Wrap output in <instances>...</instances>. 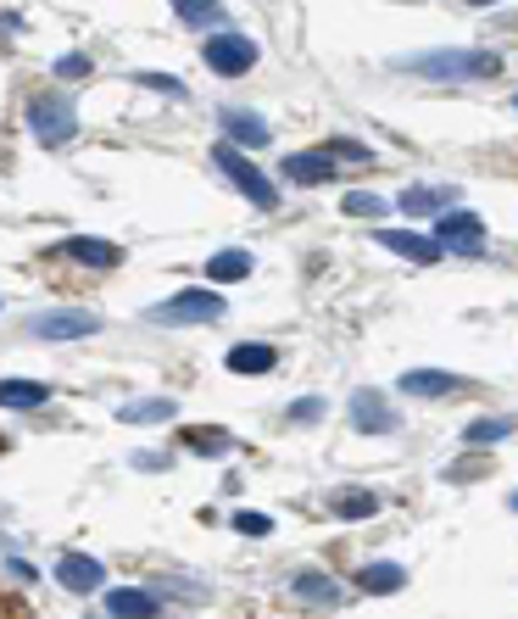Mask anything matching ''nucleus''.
<instances>
[{"mask_svg":"<svg viewBox=\"0 0 518 619\" xmlns=\"http://www.w3.org/2000/svg\"><path fill=\"white\" fill-rule=\"evenodd\" d=\"M345 413H352V424H357L363 435H396V430H401V413H396L379 391H357Z\"/></svg>","mask_w":518,"mask_h":619,"instance_id":"8","label":"nucleus"},{"mask_svg":"<svg viewBox=\"0 0 518 619\" xmlns=\"http://www.w3.org/2000/svg\"><path fill=\"white\" fill-rule=\"evenodd\" d=\"M179 447H190L196 458H223V453L234 447V435L218 430V424H185V430H179Z\"/></svg>","mask_w":518,"mask_h":619,"instance_id":"18","label":"nucleus"},{"mask_svg":"<svg viewBox=\"0 0 518 619\" xmlns=\"http://www.w3.org/2000/svg\"><path fill=\"white\" fill-rule=\"evenodd\" d=\"M290 586H296L301 602H318V608H334V602H340V586H334L329 575H318V569H301Z\"/></svg>","mask_w":518,"mask_h":619,"instance_id":"23","label":"nucleus"},{"mask_svg":"<svg viewBox=\"0 0 518 619\" xmlns=\"http://www.w3.org/2000/svg\"><path fill=\"white\" fill-rule=\"evenodd\" d=\"M173 12H179V23H190V29H223L229 23V12L218 7V0H173Z\"/></svg>","mask_w":518,"mask_h":619,"instance_id":"22","label":"nucleus"},{"mask_svg":"<svg viewBox=\"0 0 518 619\" xmlns=\"http://www.w3.org/2000/svg\"><path fill=\"white\" fill-rule=\"evenodd\" d=\"M173 413H179V402H167V397H145V402H123L118 408L123 424H167Z\"/></svg>","mask_w":518,"mask_h":619,"instance_id":"21","label":"nucleus"},{"mask_svg":"<svg viewBox=\"0 0 518 619\" xmlns=\"http://www.w3.org/2000/svg\"><path fill=\"white\" fill-rule=\"evenodd\" d=\"M513 508H518V497H513Z\"/></svg>","mask_w":518,"mask_h":619,"instance_id":"35","label":"nucleus"},{"mask_svg":"<svg viewBox=\"0 0 518 619\" xmlns=\"http://www.w3.org/2000/svg\"><path fill=\"white\" fill-rule=\"evenodd\" d=\"M7 569H12V575H18V580H34V569H29V564H23V558H12V553H7Z\"/></svg>","mask_w":518,"mask_h":619,"instance_id":"33","label":"nucleus"},{"mask_svg":"<svg viewBox=\"0 0 518 619\" xmlns=\"http://www.w3.org/2000/svg\"><path fill=\"white\" fill-rule=\"evenodd\" d=\"M329 508H334L340 519H368V513H379V497H374V491H357V486H345V491L329 497Z\"/></svg>","mask_w":518,"mask_h":619,"instance_id":"24","label":"nucleus"},{"mask_svg":"<svg viewBox=\"0 0 518 619\" xmlns=\"http://www.w3.org/2000/svg\"><path fill=\"white\" fill-rule=\"evenodd\" d=\"M507 435H513V419H474V424L463 430L469 447H491V441H507Z\"/></svg>","mask_w":518,"mask_h":619,"instance_id":"27","label":"nucleus"},{"mask_svg":"<svg viewBox=\"0 0 518 619\" xmlns=\"http://www.w3.org/2000/svg\"><path fill=\"white\" fill-rule=\"evenodd\" d=\"M318 413H323V402H318V397H301V402L290 408V419H296V424H312Z\"/></svg>","mask_w":518,"mask_h":619,"instance_id":"31","label":"nucleus"},{"mask_svg":"<svg viewBox=\"0 0 518 619\" xmlns=\"http://www.w3.org/2000/svg\"><path fill=\"white\" fill-rule=\"evenodd\" d=\"M29 129H34L45 145H67V140L78 134V112H73V101H67V96L45 90V96H34V101H29Z\"/></svg>","mask_w":518,"mask_h":619,"instance_id":"3","label":"nucleus"},{"mask_svg":"<svg viewBox=\"0 0 518 619\" xmlns=\"http://www.w3.org/2000/svg\"><path fill=\"white\" fill-rule=\"evenodd\" d=\"M396 67L418 73V78H441V84H463V78H491L502 73V56L496 51H463V45H447V51H423V56H401Z\"/></svg>","mask_w":518,"mask_h":619,"instance_id":"1","label":"nucleus"},{"mask_svg":"<svg viewBox=\"0 0 518 619\" xmlns=\"http://www.w3.org/2000/svg\"><path fill=\"white\" fill-rule=\"evenodd\" d=\"M201 56H207V67L212 73H223V78H240V73H251L256 67V40H245V34H212L207 45H201Z\"/></svg>","mask_w":518,"mask_h":619,"instance_id":"5","label":"nucleus"},{"mask_svg":"<svg viewBox=\"0 0 518 619\" xmlns=\"http://www.w3.org/2000/svg\"><path fill=\"white\" fill-rule=\"evenodd\" d=\"M379 246L407 257V262H418V269H436V262L447 257V246L436 235H412V229H379Z\"/></svg>","mask_w":518,"mask_h":619,"instance_id":"9","label":"nucleus"},{"mask_svg":"<svg viewBox=\"0 0 518 619\" xmlns=\"http://www.w3.org/2000/svg\"><path fill=\"white\" fill-rule=\"evenodd\" d=\"M401 580H407L401 564H363L357 569V591H368V597H390V591H401Z\"/></svg>","mask_w":518,"mask_h":619,"instance_id":"19","label":"nucleus"},{"mask_svg":"<svg viewBox=\"0 0 518 619\" xmlns=\"http://www.w3.org/2000/svg\"><path fill=\"white\" fill-rule=\"evenodd\" d=\"M436 240H441L447 251L480 257V251H485V224H480V213H469V207H447V213L436 218Z\"/></svg>","mask_w":518,"mask_h":619,"instance_id":"6","label":"nucleus"},{"mask_svg":"<svg viewBox=\"0 0 518 619\" xmlns=\"http://www.w3.org/2000/svg\"><path fill=\"white\" fill-rule=\"evenodd\" d=\"M101 608H107L112 619H145V613H156V608H162V597H156V591H145V586H112V591L101 597Z\"/></svg>","mask_w":518,"mask_h":619,"instance_id":"13","label":"nucleus"},{"mask_svg":"<svg viewBox=\"0 0 518 619\" xmlns=\"http://www.w3.org/2000/svg\"><path fill=\"white\" fill-rule=\"evenodd\" d=\"M223 363H229V374H268L279 363V351L268 340H240V346H229Z\"/></svg>","mask_w":518,"mask_h":619,"instance_id":"17","label":"nucleus"},{"mask_svg":"<svg viewBox=\"0 0 518 619\" xmlns=\"http://www.w3.org/2000/svg\"><path fill=\"white\" fill-rule=\"evenodd\" d=\"M0 402H7V408H40V402H51V391L40 385V380H7V385H0Z\"/></svg>","mask_w":518,"mask_h":619,"instance_id":"25","label":"nucleus"},{"mask_svg":"<svg viewBox=\"0 0 518 619\" xmlns=\"http://www.w3.org/2000/svg\"><path fill=\"white\" fill-rule=\"evenodd\" d=\"M396 391H401V397H418V402H436V397L463 391V380H458V374H441V369H407V374L396 380Z\"/></svg>","mask_w":518,"mask_h":619,"instance_id":"12","label":"nucleus"},{"mask_svg":"<svg viewBox=\"0 0 518 619\" xmlns=\"http://www.w3.org/2000/svg\"><path fill=\"white\" fill-rule=\"evenodd\" d=\"M62 257L84 262V269H118V262H123V251H118L112 240H96V235H73V240H62Z\"/></svg>","mask_w":518,"mask_h":619,"instance_id":"14","label":"nucleus"},{"mask_svg":"<svg viewBox=\"0 0 518 619\" xmlns=\"http://www.w3.org/2000/svg\"><path fill=\"white\" fill-rule=\"evenodd\" d=\"M251 251H240V246H229V251H218L212 262H207V274L218 280V285H240V280H251Z\"/></svg>","mask_w":518,"mask_h":619,"instance_id":"20","label":"nucleus"},{"mask_svg":"<svg viewBox=\"0 0 518 619\" xmlns=\"http://www.w3.org/2000/svg\"><path fill=\"white\" fill-rule=\"evenodd\" d=\"M345 218H385L390 213V202L385 196H374V191H345Z\"/></svg>","mask_w":518,"mask_h":619,"instance_id":"26","label":"nucleus"},{"mask_svg":"<svg viewBox=\"0 0 518 619\" xmlns=\"http://www.w3.org/2000/svg\"><path fill=\"white\" fill-rule=\"evenodd\" d=\"M56 73H62V78H78V73H90V62H84V56H62Z\"/></svg>","mask_w":518,"mask_h":619,"instance_id":"32","label":"nucleus"},{"mask_svg":"<svg viewBox=\"0 0 518 619\" xmlns=\"http://www.w3.org/2000/svg\"><path fill=\"white\" fill-rule=\"evenodd\" d=\"M212 162H218V173H223V180H229V185H234V191H240L251 207H263V213H268V207L279 202L274 180H268L263 167H251V162L240 156V145H234V140H223V145L212 151Z\"/></svg>","mask_w":518,"mask_h":619,"instance_id":"2","label":"nucleus"},{"mask_svg":"<svg viewBox=\"0 0 518 619\" xmlns=\"http://www.w3.org/2000/svg\"><path fill=\"white\" fill-rule=\"evenodd\" d=\"M134 84H140V90H156V96H185V84L179 78H173V73H134Z\"/></svg>","mask_w":518,"mask_h":619,"instance_id":"28","label":"nucleus"},{"mask_svg":"<svg viewBox=\"0 0 518 619\" xmlns=\"http://www.w3.org/2000/svg\"><path fill=\"white\" fill-rule=\"evenodd\" d=\"M234 530H240V536H268L274 519L268 513H234Z\"/></svg>","mask_w":518,"mask_h":619,"instance_id":"29","label":"nucleus"},{"mask_svg":"<svg viewBox=\"0 0 518 619\" xmlns=\"http://www.w3.org/2000/svg\"><path fill=\"white\" fill-rule=\"evenodd\" d=\"M96 329H101L96 313H40V318H29L34 340H90Z\"/></svg>","mask_w":518,"mask_h":619,"instance_id":"7","label":"nucleus"},{"mask_svg":"<svg viewBox=\"0 0 518 619\" xmlns=\"http://www.w3.org/2000/svg\"><path fill=\"white\" fill-rule=\"evenodd\" d=\"M469 7H496V0H469Z\"/></svg>","mask_w":518,"mask_h":619,"instance_id":"34","label":"nucleus"},{"mask_svg":"<svg viewBox=\"0 0 518 619\" xmlns=\"http://www.w3.org/2000/svg\"><path fill=\"white\" fill-rule=\"evenodd\" d=\"M56 580H62L73 597H84V591H96V586L107 580V569H101V558H90V553H62V558H56Z\"/></svg>","mask_w":518,"mask_h":619,"instance_id":"11","label":"nucleus"},{"mask_svg":"<svg viewBox=\"0 0 518 619\" xmlns=\"http://www.w3.org/2000/svg\"><path fill=\"white\" fill-rule=\"evenodd\" d=\"M223 129H229V140H234V145H251V151L274 140L268 118H263V112H245V107H223Z\"/></svg>","mask_w":518,"mask_h":619,"instance_id":"15","label":"nucleus"},{"mask_svg":"<svg viewBox=\"0 0 518 619\" xmlns=\"http://www.w3.org/2000/svg\"><path fill=\"white\" fill-rule=\"evenodd\" d=\"M329 156H345V162H374V151H368V145H357V140H329Z\"/></svg>","mask_w":518,"mask_h":619,"instance_id":"30","label":"nucleus"},{"mask_svg":"<svg viewBox=\"0 0 518 619\" xmlns=\"http://www.w3.org/2000/svg\"><path fill=\"white\" fill-rule=\"evenodd\" d=\"M452 202H458V185H407V191L396 196V207H401L407 218H441Z\"/></svg>","mask_w":518,"mask_h":619,"instance_id":"10","label":"nucleus"},{"mask_svg":"<svg viewBox=\"0 0 518 619\" xmlns=\"http://www.w3.org/2000/svg\"><path fill=\"white\" fill-rule=\"evenodd\" d=\"M279 173L296 185H323V180H334V162H329V151H290L279 162Z\"/></svg>","mask_w":518,"mask_h":619,"instance_id":"16","label":"nucleus"},{"mask_svg":"<svg viewBox=\"0 0 518 619\" xmlns=\"http://www.w3.org/2000/svg\"><path fill=\"white\" fill-rule=\"evenodd\" d=\"M513 107H518V96H513Z\"/></svg>","mask_w":518,"mask_h":619,"instance_id":"36","label":"nucleus"},{"mask_svg":"<svg viewBox=\"0 0 518 619\" xmlns=\"http://www.w3.org/2000/svg\"><path fill=\"white\" fill-rule=\"evenodd\" d=\"M223 313H229V307H223L218 291H185V296L151 307L145 318H151V324H212V318H223Z\"/></svg>","mask_w":518,"mask_h":619,"instance_id":"4","label":"nucleus"}]
</instances>
